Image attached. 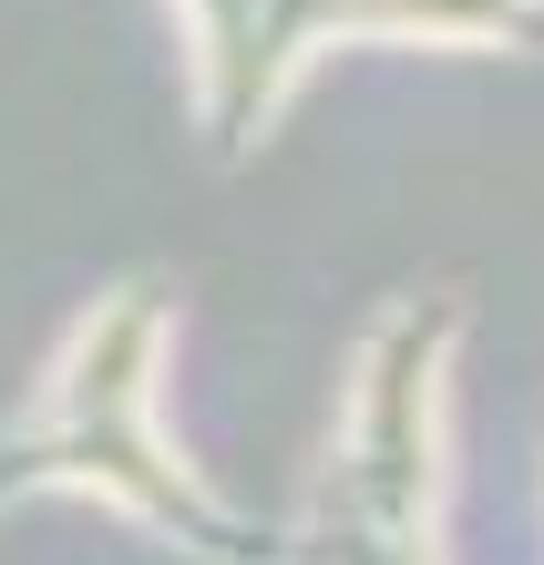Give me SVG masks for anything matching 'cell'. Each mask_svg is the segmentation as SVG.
Instances as JSON below:
<instances>
[{"label": "cell", "instance_id": "1", "mask_svg": "<svg viewBox=\"0 0 544 565\" xmlns=\"http://www.w3.org/2000/svg\"><path fill=\"white\" fill-rule=\"evenodd\" d=\"M195 21V83H206L216 154H247L288 83L329 42H514L544 52V0H185Z\"/></svg>", "mask_w": 544, "mask_h": 565}, {"label": "cell", "instance_id": "2", "mask_svg": "<svg viewBox=\"0 0 544 565\" xmlns=\"http://www.w3.org/2000/svg\"><path fill=\"white\" fill-rule=\"evenodd\" d=\"M154 340H164V288H154V278L114 288V309L73 340V360H62L52 422L31 431V443H0V483H11V473H104V483H124V493H145L154 514L216 524V514L185 493V473L154 452V431H145Z\"/></svg>", "mask_w": 544, "mask_h": 565}]
</instances>
